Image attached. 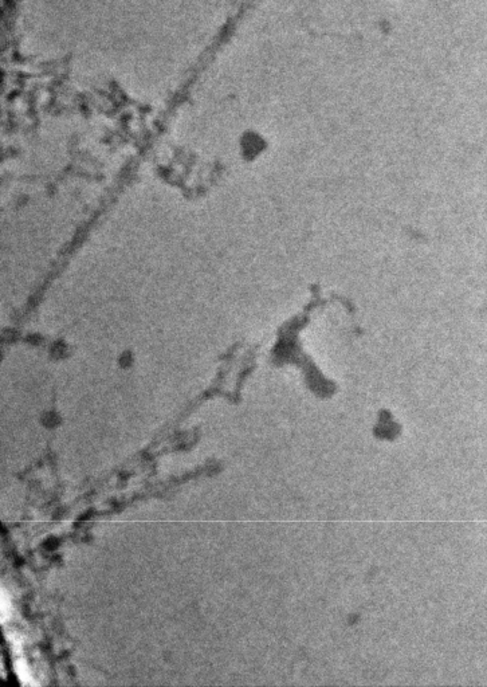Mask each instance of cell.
Here are the masks:
<instances>
[{"instance_id":"cell-1","label":"cell","mask_w":487,"mask_h":687,"mask_svg":"<svg viewBox=\"0 0 487 687\" xmlns=\"http://www.w3.org/2000/svg\"><path fill=\"white\" fill-rule=\"evenodd\" d=\"M14 669L15 673H16L18 678L20 679V682L23 685H28V686L35 685V681L31 676V673L28 670V663H26L25 658H22L20 655H18V658L15 659Z\"/></svg>"},{"instance_id":"cell-2","label":"cell","mask_w":487,"mask_h":687,"mask_svg":"<svg viewBox=\"0 0 487 687\" xmlns=\"http://www.w3.org/2000/svg\"><path fill=\"white\" fill-rule=\"evenodd\" d=\"M6 596H7V593L4 592V590H3L1 591V616H3L1 620H3V623L8 619V616L11 615V604H10V602Z\"/></svg>"}]
</instances>
